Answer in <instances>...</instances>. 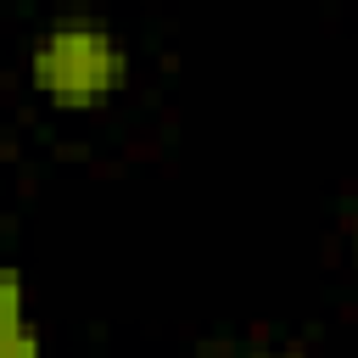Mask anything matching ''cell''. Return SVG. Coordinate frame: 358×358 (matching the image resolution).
<instances>
[{
  "label": "cell",
  "mask_w": 358,
  "mask_h": 358,
  "mask_svg": "<svg viewBox=\"0 0 358 358\" xmlns=\"http://www.w3.org/2000/svg\"><path fill=\"white\" fill-rule=\"evenodd\" d=\"M28 84L56 112H101L129 84V50L101 17H56L28 45Z\"/></svg>",
  "instance_id": "6da1fadb"
},
{
  "label": "cell",
  "mask_w": 358,
  "mask_h": 358,
  "mask_svg": "<svg viewBox=\"0 0 358 358\" xmlns=\"http://www.w3.org/2000/svg\"><path fill=\"white\" fill-rule=\"evenodd\" d=\"M0 358H45V341L28 324V285L11 263H0Z\"/></svg>",
  "instance_id": "7a4b0ae2"
},
{
  "label": "cell",
  "mask_w": 358,
  "mask_h": 358,
  "mask_svg": "<svg viewBox=\"0 0 358 358\" xmlns=\"http://www.w3.org/2000/svg\"><path fill=\"white\" fill-rule=\"evenodd\" d=\"M246 358H302L296 347H257V352H246Z\"/></svg>",
  "instance_id": "3957f363"
},
{
  "label": "cell",
  "mask_w": 358,
  "mask_h": 358,
  "mask_svg": "<svg viewBox=\"0 0 358 358\" xmlns=\"http://www.w3.org/2000/svg\"><path fill=\"white\" fill-rule=\"evenodd\" d=\"M347 257H352V274H358V213H352V224H347Z\"/></svg>",
  "instance_id": "277c9868"
}]
</instances>
